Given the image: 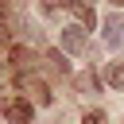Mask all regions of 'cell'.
I'll return each mask as SVG.
<instances>
[{
	"label": "cell",
	"mask_w": 124,
	"mask_h": 124,
	"mask_svg": "<svg viewBox=\"0 0 124 124\" xmlns=\"http://www.w3.org/2000/svg\"><path fill=\"white\" fill-rule=\"evenodd\" d=\"M81 124H108V116H105L101 108H89V112L81 116Z\"/></svg>",
	"instance_id": "cell-10"
},
{
	"label": "cell",
	"mask_w": 124,
	"mask_h": 124,
	"mask_svg": "<svg viewBox=\"0 0 124 124\" xmlns=\"http://www.w3.org/2000/svg\"><path fill=\"white\" fill-rule=\"evenodd\" d=\"M46 58H50V66L66 78V74H74V66H70V58H66V50H46Z\"/></svg>",
	"instance_id": "cell-7"
},
{
	"label": "cell",
	"mask_w": 124,
	"mask_h": 124,
	"mask_svg": "<svg viewBox=\"0 0 124 124\" xmlns=\"http://www.w3.org/2000/svg\"><path fill=\"white\" fill-rule=\"evenodd\" d=\"M8 43H12V31H8V23L0 19V46H8Z\"/></svg>",
	"instance_id": "cell-11"
},
{
	"label": "cell",
	"mask_w": 124,
	"mask_h": 124,
	"mask_svg": "<svg viewBox=\"0 0 124 124\" xmlns=\"http://www.w3.org/2000/svg\"><path fill=\"white\" fill-rule=\"evenodd\" d=\"M8 58H12V66H19V70H27V66H31V50H27V46H12V54H8Z\"/></svg>",
	"instance_id": "cell-9"
},
{
	"label": "cell",
	"mask_w": 124,
	"mask_h": 124,
	"mask_svg": "<svg viewBox=\"0 0 124 124\" xmlns=\"http://www.w3.org/2000/svg\"><path fill=\"white\" fill-rule=\"evenodd\" d=\"M74 85H78L81 97H93V93L101 89V78H97L93 70H81V74H74Z\"/></svg>",
	"instance_id": "cell-4"
},
{
	"label": "cell",
	"mask_w": 124,
	"mask_h": 124,
	"mask_svg": "<svg viewBox=\"0 0 124 124\" xmlns=\"http://www.w3.org/2000/svg\"><path fill=\"white\" fill-rule=\"evenodd\" d=\"M19 85H23V89H31L39 105H50V101H54V97H50V89H46V85H43L39 78H27V74H23V78H19Z\"/></svg>",
	"instance_id": "cell-5"
},
{
	"label": "cell",
	"mask_w": 124,
	"mask_h": 124,
	"mask_svg": "<svg viewBox=\"0 0 124 124\" xmlns=\"http://www.w3.org/2000/svg\"><path fill=\"white\" fill-rule=\"evenodd\" d=\"M105 81H108L112 89H124V62H108V70H105Z\"/></svg>",
	"instance_id": "cell-8"
},
{
	"label": "cell",
	"mask_w": 124,
	"mask_h": 124,
	"mask_svg": "<svg viewBox=\"0 0 124 124\" xmlns=\"http://www.w3.org/2000/svg\"><path fill=\"white\" fill-rule=\"evenodd\" d=\"M0 112L8 124H31V101L27 97H4L0 101Z\"/></svg>",
	"instance_id": "cell-1"
},
{
	"label": "cell",
	"mask_w": 124,
	"mask_h": 124,
	"mask_svg": "<svg viewBox=\"0 0 124 124\" xmlns=\"http://www.w3.org/2000/svg\"><path fill=\"white\" fill-rule=\"evenodd\" d=\"M101 27H105V43L116 50V46H124V16L120 12H108L105 19H101Z\"/></svg>",
	"instance_id": "cell-3"
},
{
	"label": "cell",
	"mask_w": 124,
	"mask_h": 124,
	"mask_svg": "<svg viewBox=\"0 0 124 124\" xmlns=\"http://www.w3.org/2000/svg\"><path fill=\"white\" fill-rule=\"evenodd\" d=\"M66 12H74V16L81 19V27H93V23H97V12H93L89 4H74V0H70V4H66Z\"/></svg>",
	"instance_id": "cell-6"
},
{
	"label": "cell",
	"mask_w": 124,
	"mask_h": 124,
	"mask_svg": "<svg viewBox=\"0 0 124 124\" xmlns=\"http://www.w3.org/2000/svg\"><path fill=\"white\" fill-rule=\"evenodd\" d=\"M0 70H4V62H0Z\"/></svg>",
	"instance_id": "cell-12"
},
{
	"label": "cell",
	"mask_w": 124,
	"mask_h": 124,
	"mask_svg": "<svg viewBox=\"0 0 124 124\" xmlns=\"http://www.w3.org/2000/svg\"><path fill=\"white\" fill-rule=\"evenodd\" d=\"M62 50L66 54H85L89 50V39H85V27H78V23H70V27H62Z\"/></svg>",
	"instance_id": "cell-2"
}]
</instances>
